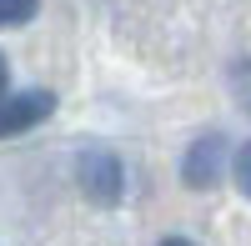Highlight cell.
<instances>
[{
  "label": "cell",
  "instance_id": "obj_3",
  "mask_svg": "<svg viewBox=\"0 0 251 246\" xmlns=\"http://www.w3.org/2000/svg\"><path fill=\"white\" fill-rule=\"evenodd\" d=\"M221 166H226V141H221V136H201L196 146L186 151L181 176H186V186L206 191V186H216V181H221Z\"/></svg>",
  "mask_w": 251,
  "mask_h": 246
},
{
  "label": "cell",
  "instance_id": "obj_2",
  "mask_svg": "<svg viewBox=\"0 0 251 246\" xmlns=\"http://www.w3.org/2000/svg\"><path fill=\"white\" fill-rule=\"evenodd\" d=\"M50 111H55V96H50V91L5 96V100H0V136H20V131H30V126H40Z\"/></svg>",
  "mask_w": 251,
  "mask_h": 246
},
{
  "label": "cell",
  "instance_id": "obj_6",
  "mask_svg": "<svg viewBox=\"0 0 251 246\" xmlns=\"http://www.w3.org/2000/svg\"><path fill=\"white\" fill-rule=\"evenodd\" d=\"M236 186L251 196V146H241V151H236Z\"/></svg>",
  "mask_w": 251,
  "mask_h": 246
},
{
  "label": "cell",
  "instance_id": "obj_4",
  "mask_svg": "<svg viewBox=\"0 0 251 246\" xmlns=\"http://www.w3.org/2000/svg\"><path fill=\"white\" fill-rule=\"evenodd\" d=\"M40 0H0V25H25Z\"/></svg>",
  "mask_w": 251,
  "mask_h": 246
},
{
  "label": "cell",
  "instance_id": "obj_8",
  "mask_svg": "<svg viewBox=\"0 0 251 246\" xmlns=\"http://www.w3.org/2000/svg\"><path fill=\"white\" fill-rule=\"evenodd\" d=\"M161 246H191V241H181V236H171V241H161Z\"/></svg>",
  "mask_w": 251,
  "mask_h": 246
},
{
  "label": "cell",
  "instance_id": "obj_5",
  "mask_svg": "<svg viewBox=\"0 0 251 246\" xmlns=\"http://www.w3.org/2000/svg\"><path fill=\"white\" fill-rule=\"evenodd\" d=\"M231 80H236V100H241V111L251 116V66H236Z\"/></svg>",
  "mask_w": 251,
  "mask_h": 246
},
{
  "label": "cell",
  "instance_id": "obj_1",
  "mask_svg": "<svg viewBox=\"0 0 251 246\" xmlns=\"http://www.w3.org/2000/svg\"><path fill=\"white\" fill-rule=\"evenodd\" d=\"M121 161L111 151H86L80 156V191H86L96 206H116L121 201Z\"/></svg>",
  "mask_w": 251,
  "mask_h": 246
},
{
  "label": "cell",
  "instance_id": "obj_7",
  "mask_svg": "<svg viewBox=\"0 0 251 246\" xmlns=\"http://www.w3.org/2000/svg\"><path fill=\"white\" fill-rule=\"evenodd\" d=\"M5 80H10V71H5V55H0V91H5Z\"/></svg>",
  "mask_w": 251,
  "mask_h": 246
}]
</instances>
